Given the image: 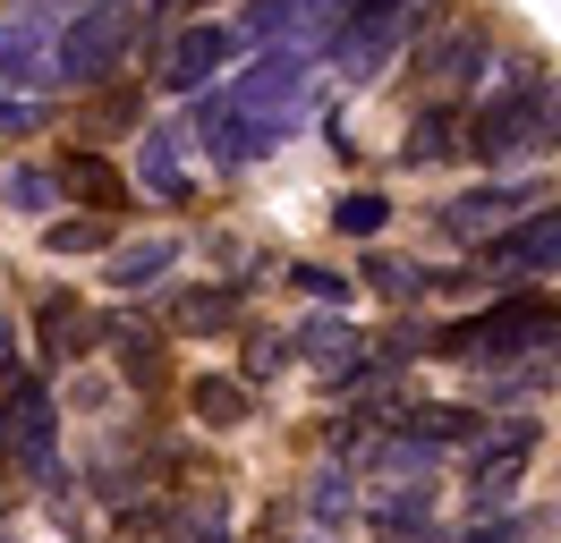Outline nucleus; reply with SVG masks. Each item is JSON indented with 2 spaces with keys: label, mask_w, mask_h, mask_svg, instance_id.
I'll return each mask as SVG.
<instances>
[{
  "label": "nucleus",
  "mask_w": 561,
  "mask_h": 543,
  "mask_svg": "<svg viewBox=\"0 0 561 543\" xmlns=\"http://www.w3.org/2000/svg\"><path fill=\"white\" fill-rule=\"evenodd\" d=\"M434 357H468V366H502V357H536V348H561V298L545 289H502L485 314H468L451 332L425 339Z\"/></svg>",
  "instance_id": "1"
},
{
  "label": "nucleus",
  "mask_w": 561,
  "mask_h": 543,
  "mask_svg": "<svg viewBox=\"0 0 561 543\" xmlns=\"http://www.w3.org/2000/svg\"><path fill=\"white\" fill-rule=\"evenodd\" d=\"M536 153H561V77L553 68L536 85H519V94H485L477 119H468V162L511 170V162H536Z\"/></svg>",
  "instance_id": "2"
},
{
  "label": "nucleus",
  "mask_w": 561,
  "mask_h": 543,
  "mask_svg": "<svg viewBox=\"0 0 561 543\" xmlns=\"http://www.w3.org/2000/svg\"><path fill=\"white\" fill-rule=\"evenodd\" d=\"M145 43V0H77L60 26V85H119V68Z\"/></svg>",
  "instance_id": "3"
},
{
  "label": "nucleus",
  "mask_w": 561,
  "mask_h": 543,
  "mask_svg": "<svg viewBox=\"0 0 561 543\" xmlns=\"http://www.w3.org/2000/svg\"><path fill=\"white\" fill-rule=\"evenodd\" d=\"M221 94L239 102V111H255L264 128H298L307 119V102H316V51H289V43H264L247 68H230L221 77Z\"/></svg>",
  "instance_id": "4"
},
{
  "label": "nucleus",
  "mask_w": 561,
  "mask_h": 543,
  "mask_svg": "<svg viewBox=\"0 0 561 543\" xmlns=\"http://www.w3.org/2000/svg\"><path fill=\"white\" fill-rule=\"evenodd\" d=\"M77 0H0V94L60 85V26Z\"/></svg>",
  "instance_id": "5"
},
{
  "label": "nucleus",
  "mask_w": 561,
  "mask_h": 543,
  "mask_svg": "<svg viewBox=\"0 0 561 543\" xmlns=\"http://www.w3.org/2000/svg\"><path fill=\"white\" fill-rule=\"evenodd\" d=\"M51 450H60V400L43 391V373L0 366V459L18 475H51Z\"/></svg>",
  "instance_id": "6"
},
{
  "label": "nucleus",
  "mask_w": 561,
  "mask_h": 543,
  "mask_svg": "<svg viewBox=\"0 0 561 543\" xmlns=\"http://www.w3.org/2000/svg\"><path fill=\"white\" fill-rule=\"evenodd\" d=\"M545 272H561V196L536 204L527 221H511L502 238H485V246H477V264L459 272V280H485V289H527V280H545Z\"/></svg>",
  "instance_id": "7"
},
{
  "label": "nucleus",
  "mask_w": 561,
  "mask_h": 543,
  "mask_svg": "<svg viewBox=\"0 0 561 543\" xmlns=\"http://www.w3.org/2000/svg\"><path fill=\"white\" fill-rule=\"evenodd\" d=\"M545 196V178H485V187H459L451 204H434V230L451 238V246H485V238H502L511 221H527Z\"/></svg>",
  "instance_id": "8"
},
{
  "label": "nucleus",
  "mask_w": 561,
  "mask_h": 543,
  "mask_svg": "<svg viewBox=\"0 0 561 543\" xmlns=\"http://www.w3.org/2000/svg\"><path fill=\"white\" fill-rule=\"evenodd\" d=\"M409 34H417V9H350L323 60L341 68L350 85H375V77H383V68L409 51Z\"/></svg>",
  "instance_id": "9"
},
{
  "label": "nucleus",
  "mask_w": 561,
  "mask_h": 543,
  "mask_svg": "<svg viewBox=\"0 0 561 543\" xmlns=\"http://www.w3.org/2000/svg\"><path fill=\"white\" fill-rule=\"evenodd\" d=\"M247 51V34L230 26V18H196V26H179L171 43H162V94H205V85H221L230 77V60Z\"/></svg>",
  "instance_id": "10"
},
{
  "label": "nucleus",
  "mask_w": 561,
  "mask_h": 543,
  "mask_svg": "<svg viewBox=\"0 0 561 543\" xmlns=\"http://www.w3.org/2000/svg\"><path fill=\"white\" fill-rule=\"evenodd\" d=\"M196 145L213 153V170H247V162H264L280 145V128H264V119L239 111L221 85H205V94H196Z\"/></svg>",
  "instance_id": "11"
},
{
  "label": "nucleus",
  "mask_w": 561,
  "mask_h": 543,
  "mask_svg": "<svg viewBox=\"0 0 561 543\" xmlns=\"http://www.w3.org/2000/svg\"><path fill=\"white\" fill-rule=\"evenodd\" d=\"M485 60H493V34L477 26V18H459V26H443V34H425V43H417V85L434 102H451Z\"/></svg>",
  "instance_id": "12"
},
{
  "label": "nucleus",
  "mask_w": 561,
  "mask_h": 543,
  "mask_svg": "<svg viewBox=\"0 0 561 543\" xmlns=\"http://www.w3.org/2000/svg\"><path fill=\"white\" fill-rule=\"evenodd\" d=\"M137 187L153 204H196V170H187V136L171 119H145L137 128Z\"/></svg>",
  "instance_id": "13"
},
{
  "label": "nucleus",
  "mask_w": 561,
  "mask_h": 543,
  "mask_svg": "<svg viewBox=\"0 0 561 543\" xmlns=\"http://www.w3.org/2000/svg\"><path fill=\"white\" fill-rule=\"evenodd\" d=\"M35 339H43V366H77V357L103 348V314L77 298V289H51L35 305Z\"/></svg>",
  "instance_id": "14"
},
{
  "label": "nucleus",
  "mask_w": 561,
  "mask_h": 543,
  "mask_svg": "<svg viewBox=\"0 0 561 543\" xmlns=\"http://www.w3.org/2000/svg\"><path fill=\"white\" fill-rule=\"evenodd\" d=\"M60 196H77L85 212H111V221H119L128 196H137V178L111 162L103 145H69V153H60Z\"/></svg>",
  "instance_id": "15"
},
{
  "label": "nucleus",
  "mask_w": 561,
  "mask_h": 543,
  "mask_svg": "<svg viewBox=\"0 0 561 543\" xmlns=\"http://www.w3.org/2000/svg\"><path fill=\"white\" fill-rule=\"evenodd\" d=\"M468 153V111L459 102H425L417 119H409V136H400V162L409 170H443Z\"/></svg>",
  "instance_id": "16"
},
{
  "label": "nucleus",
  "mask_w": 561,
  "mask_h": 543,
  "mask_svg": "<svg viewBox=\"0 0 561 543\" xmlns=\"http://www.w3.org/2000/svg\"><path fill=\"white\" fill-rule=\"evenodd\" d=\"M391 425H400V434H417V441H443V450H451V441H477L485 434V407H468V400H391L383 407Z\"/></svg>",
  "instance_id": "17"
},
{
  "label": "nucleus",
  "mask_w": 561,
  "mask_h": 543,
  "mask_svg": "<svg viewBox=\"0 0 561 543\" xmlns=\"http://www.w3.org/2000/svg\"><path fill=\"white\" fill-rule=\"evenodd\" d=\"M289 339H298V357H307V366H323V382L375 357V339L357 332V323H341V314H316V323H298Z\"/></svg>",
  "instance_id": "18"
},
{
  "label": "nucleus",
  "mask_w": 561,
  "mask_h": 543,
  "mask_svg": "<svg viewBox=\"0 0 561 543\" xmlns=\"http://www.w3.org/2000/svg\"><path fill=\"white\" fill-rule=\"evenodd\" d=\"M527 459H536V450H468V509H477V518L511 509V501H519Z\"/></svg>",
  "instance_id": "19"
},
{
  "label": "nucleus",
  "mask_w": 561,
  "mask_h": 543,
  "mask_svg": "<svg viewBox=\"0 0 561 543\" xmlns=\"http://www.w3.org/2000/svg\"><path fill=\"white\" fill-rule=\"evenodd\" d=\"M171 264H179V238H128V246H111V289L119 298H145V289H162L171 280Z\"/></svg>",
  "instance_id": "20"
},
{
  "label": "nucleus",
  "mask_w": 561,
  "mask_h": 543,
  "mask_svg": "<svg viewBox=\"0 0 561 543\" xmlns=\"http://www.w3.org/2000/svg\"><path fill=\"white\" fill-rule=\"evenodd\" d=\"M111 348H119V373H128V382H137L145 400H153V391H162V382H171V339L153 332V323H111Z\"/></svg>",
  "instance_id": "21"
},
{
  "label": "nucleus",
  "mask_w": 561,
  "mask_h": 543,
  "mask_svg": "<svg viewBox=\"0 0 561 543\" xmlns=\"http://www.w3.org/2000/svg\"><path fill=\"white\" fill-rule=\"evenodd\" d=\"M187 416L213 425V434H230V425L255 416V382H239V373H196V382H187Z\"/></svg>",
  "instance_id": "22"
},
{
  "label": "nucleus",
  "mask_w": 561,
  "mask_h": 543,
  "mask_svg": "<svg viewBox=\"0 0 561 543\" xmlns=\"http://www.w3.org/2000/svg\"><path fill=\"white\" fill-rule=\"evenodd\" d=\"M119 128L128 136L145 128V94L137 85H94V94L77 102V136H119Z\"/></svg>",
  "instance_id": "23"
},
{
  "label": "nucleus",
  "mask_w": 561,
  "mask_h": 543,
  "mask_svg": "<svg viewBox=\"0 0 561 543\" xmlns=\"http://www.w3.org/2000/svg\"><path fill=\"white\" fill-rule=\"evenodd\" d=\"M239 323V289H179L171 298V332L205 339V332H230Z\"/></svg>",
  "instance_id": "24"
},
{
  "label": "nucleus",
  "mask_w": 561,
  "mask_h": 543,
  "mask_svg": "<svg viewBox=\"0 0 561 543\" xmlns=\"http://www.w3.org/2000/svg\"><path fill=\"white\" fill-rule=\"evenodd\" d=\"M43 246H51V255H111V246H119V221H111V212H69V221H43Z\"/></svg>",
  "instance_id": "25"
},
{
  "label": "nucleus",
  "mask_w": 561,
  "mask_h": 543,
  "mask_svg": "<svg viewBox=\"0 0 561 543\" xmlns=\"http://www.w3.org/2000/svg\"><path fill=\"white\" fill-rule=\"evenodd\" d=\"M350 475H357V467H341V459L307 475V518H316V527H341V518L357 509V484H350Z\"/></svg>",
  "instance_id": "26"
},
{
  "label": "nucleus",
  "mask_w": 561,
  "mask_h": 543,
  "mask_svg": "<svg viewBox=\"0 0 561 543\" xmlns=\"http://www.w3.org/2000/svg\"><path fill=\"white\" fill-rule=\"evenodd\" d=\"M357 280H366V289H383V298H425V289H443V272H425V264H391V255H366V264H357Z\"/></svg>",
  "instance_id": "27"
},
{
  "label": "nucleus",
  "mask_w": 561,
  "mask_h": 543,
  "mask_svg": "<svg viewBox=\"0 0 561 543\" xmlns=\"http://www.w3.org/2000/svg\"><path fill=\"white\" fill-rule=\"evenodd\" d=\"M0 196H9V212H35L43 221V212L60 204V170H26L18 162V170H0Z\"/></svg>",
  "instance_id": "28"
},
{
  "label": "nucleus",
  "mask_w": 561,
  "mask_h": 543,
  "mask_svg": "<svg viewBox=\"0 0 561 543\" xmlns=\"http://www.w3.org/2000/svg\"><path fill=\"white\" fill-rule=\"evenodd\" d=\"M545 382H553V348H545V357H502V373H485V407H502V400H527V391H545Z\"/></svg>",
  "instance_id": "29"
},
{
  "label": "nucleus",
  "mask_w": 561,
  "mask_h": 543,
  "mask_svg": "<svg viewBox=\"0 0 561 543\" xmlns=\"http://www.w3.org/2000/svg\"><path fill=\"white\" fill-rule=\"evenodd\" d=\"M298 366V339L289 332H247V357H239V382H273V373Z\"/></svg>",
  "instance_id": "30"
},
{
  "label": "nucleus",
  "mask_w": 561,
  "mask_h": 543,
  "mask_svg": "<svg viewBox=\"0 0 561 543\" xmlns=\"http://www.w3.org/2000/svg\"><path fill=\"white\" fill-rule=\"evenodd\" d=\"M383 221H391V204L375 196V187H357V196H341V204H332V230H341V238H375Z\"/></svg>",
  "instance_id": "31"
},
{
  "label": "nucleus",
  "mask_w": 561,
  "mask_h": 543,
  "mask_svg": "<svg viewBox=\"0 0 561 543\" xmlns=\"http://www.w3.org/2000/svg\"><path fill=\"white\" fill-rule=\"evenodd\" d=\"M536 527H545L536 509H493V518H477L459 543H536Z\"/></svg>",
  "instance_id": "32"
},
{
  "label": "nucleus",
  "mask_w": 561,
  "mask_h": 543,
  "mask_svg": "<svg viewBox=\"0 0 561 543\" xmlns=\"http://www.w3.org/2000/svg\"><path fill=\"white\" fill-rule=\"evenodd\" d=\"M289 280L323 305H350V289H357V272H332V264H289Z\"/></svg>",
  "instance_id": "33"
},
{
  "label": "nucleus",
  "mask_w": 561,
  "mask_h": 543,
  "mask_svg": "<svg viewBox=\"0 0 561 543\" xmlns=\"http://www.w3.org/2000/svg\"><path fill=\"white\" fill-rule=\"evenodd\" d=\"M171 543H230V527H221V509H187L171 527Z\"/></svg>",
  "instance_id": "34"
},
{
  "label": "nucleus",
  "mask_w": 561,
  "mask_h": 543,
  "mask_svg": "<svg viewBox=\"0 0 561 543\" xmlns=\"http://www.w3.org/2000/svg\"><path fill=\"white\" fill-rule=\"evenodd\" d=\"M43 119V102L35 94H0V136H26Z\"/></svg>",
  "instance_id": "35"
},
{
  "label": "nucleus",
  "mask_w": 561,
  "mask_h": 543,
  "mask_svg": "<svg viewBox=\"0 0 561 543\" xmlns=\"http://www.w3.org/2000/svg\"><path fill=\"white\" fill-rule=\"evenodd\" d=\"M0 543H18V535H9V527H0Z\"/></svg>",
  "instance_id": "36"
}]
</instances>
